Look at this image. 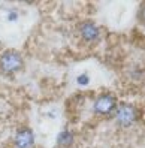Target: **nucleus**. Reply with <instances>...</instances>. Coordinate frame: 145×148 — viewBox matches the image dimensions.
Returning <instances> with one entry per match:
<instances>
[{"instance_id": "6e6552de", "label": "nucleus", "mask_w": 145, "mask_h": 148, "mask_svg": "<svg viewBox=\"0 0 145 148\" xmlns=\"http://www.w3.org/2000/svg\"><path fill=\"white\" fill-rule=\"evenodd\" d=\"M76 82H78V85H82V87L88 85L90 84V75H88V72L79 73L78 76H76Z\"/></svg>"}, {"instance_id": "f257e3e1", "label": "nucleus", "mask_w": 145, "mask_h": 148, "mask_svg": "<svg viewBox=\"0 0 145 148\" xmlns=\"http://www.w3.org/2000/svg\"><path fill=\"white\" fill-rule=\"evenodd\" d=\"M25 58L21 51L15 48H6L0 53V73L6 78H14L24 71Z\"/></svg>"}, {"instance_id": "7ed1b4c3", "label": "nucleus", "mask_w": 145, "mask_h": 148, "mask_svg": "<svg viewBox=\"0 0 145 148\" xmlns=\"http://www.w3.org/2000/svg\"><path fill=\"white\" fill-rule=\"evenodd\" d=\"M141 118V111L139 108L129 102H118V106L115 109V114L112 120L115 121V124L118 129L127 130L133 127Z\"/></svg>"}, {"instance_id": "20e7f679", "label": "nucleus", "mask_w": 145, "mask_h": 148, "mask_svg": "<svg viewBox=\"0 0 145 148\" xmlns=\"http://www.w3.org/2000/svg\"><path fill=\"white\" fill-rule=\"evenodd\" d=\"M78 34L82 39V42L88 43V45H94V43H99L103 33H102L100 25L96 24V21L93 20H82L78 23Z\"/></svg>"}, {"instance_id": "f03ea898", "label": "nucleus", "mask_w": 145, "mask_h": 148, "mask_svg": "<svg viewBox=\"0 0 145 148\" xmlns=\"http://www.w3.org/2000/svg\"><path fill=\"white\" fill-rule=\"evenodd\" d=\"M118 106V97L112 91H102L99 93L91 103L93 115L99 118H112L115 109Z\"/></svg>"}, {"instance_id": "423d86ee", "label": "nucleus", "mask_w": 145, "mask_h": 148, "mask_svg": "<svg viewBox=\"0 0 145 148\" xmlns=\"http://www.w3.org/2000/svg\"><path fill=\"white\" fill-rule=\"evenodd\" d=\"M76 142V133L72 129H63L58 132L55 138V147L57 148H73Z\"/></svg>"}, {"instance_id": "1a4fd4ad", "label": "nucleus", "mask_w": 145, "mask_h": 148, "mask_svg": "<svg viewBox=\"0 0 145 148\" xmlns=\"http://www.w3.org/2000/svg\"><path fill=\"white\" fill-rule=\"evenodd\" d=\"M136 18H138V21H139L141 24L145 25V2L139 5V8H138V14H136Z\"/></svg>"}, {"instance_id": "0eeeda50", "label": "nucleus", "mask_w": 145, "mask_h": 148, "mask_svg": "<svg viewBox=\"0 0 145 148\" xmlns=\"http://www.w3.org/2000/svg\"><path fill=\"white\" fill-rule=\"evenodd\" d=\"M6 20L9 21V23H16L20 20V12L18 9H9L6 12Z\"/></svg>"}, {"instance_id": "39448f33", "label": "nucleus", "mask_w": 145, "mask_h": 148, "mask_svg": "<svg viewBox=\"0 0 145 148\" xmlns=\"http://www.w3.org/2000/svg\"><path fill=\"white\" fill-rule=\"evenodd\" d=\"M14 148H35L36 147V135L30 126H20L15 130L12 138Z\"/></svg>"}]
</instances>
